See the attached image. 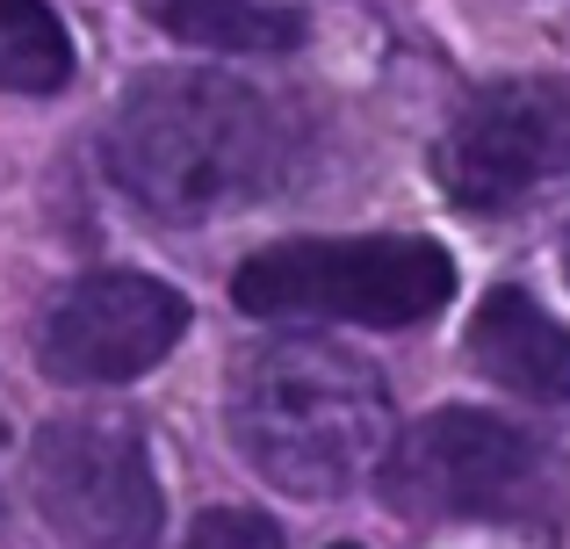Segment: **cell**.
<instances>
[{
  "instance_id": "cell-1",
  "label": "cell",
  "mask_w": 570,
  "mask_h": 549,
  "mask_svg": "<svg viewBox=\"0 0 570 549\" xmlns=\"http://www.w3.org/2000/svg\"><path fill=\"white\" fill-rule=\"evenodd\" d=\"M101 159L138 210L167 225H203L289 182L296 130L282 101H267L238 72L159 66L124 87L101 130Z\"/></svg>"
},
{
  "instance_id": "cell-5",
  "label": "cell",
  "mask_w": 570,
  "mask_h": 549,
  "mask_svg": "<svg viewBox=\"0 0 570 549\" xmlns=\"http://www.w3.org/2000/svg\"><path fill=\"white\" fill-rule=\"evenodd\" d=\"M542 449L499 412L448 405L404 427L376 463V484L412 521H505L534 499Z\"/></svg>"
},
{
  "instance_id": "cell-11",
  "label": "cell",
  "mask_w": 570,
  "mask_h": 549,
  "mask_svg": "<svg viewBox=\"0 0 570 549\" xmlns=\"http://www.w3.org/2000/svg\"><path fill=\"white\" fill-rule=\"evenodd\" d=\"M181 549H282V528L253 507H209V513H195Z\"/></svg>"
},
{
  "instance_id": "cell-2",
  "label": "cell",
  "mask_w": 570,
  "mask_h": 549,
  "mask_svg": "<svg viewBox=\"0 0 570 549\" xmlns=\"http://www.w3.org/2000/svg\"><path fill=\"white\" fill-rule=\"evenodd\" d=\"M238 455L289 499H340L390 455V383L340 340L282 333L238 354L224 398Z\"/></svg>"
},
{
  "instance_id": "cell-3",
  "label": "cell",
  "mask_w": 570,
  "mask_h": 549,
  "mask_svg": "<svg viewBox=\"0 0 570 549\" xmlns=\"http://www.w3.org/2000/svg\"><path fill=\"white\" fill-rule=\"evenodd\" d=\"M455 296L448 246L419 232L376 239H282L232 268V304L246 318H347V325H419Z\"/></svg>"
},
{
  "instance_id": "cell-4",
  "label": "cell",
  "mask_w": 570,
  "mask_h": 549,
  "mask_svg": "<svg viewBox=\"0 0 570 549\" xmlns=\"http://www.w3.org/2000/svg\"><path fill=\"white\" fill-rule=\"evenodd\" d=\"M29 499L66 549H153L167 528L159 470L130 412H66L29 441Z\"/></svg>"
},
{
  "instance_id": "cell-13",
  "label": "cell",
  "mask_w": 570,
  "mask_h": 549,
  "mask_svg": "<svg viewBox=\"0 0 570 549\" xmlns=\"http://www.w3.org/2000/svg\"><path fill=\"white\" fill-rule=\"evenodd\" d=\"M333 549H362V542H333Z\"/></svg>"
},
{
  "instance_id": "cell-10",
  "label": "cell",
  "mask_w": 570,
  "mask_h": 549,
  "mask_svg": "<svg viewBox=\"0 0 570 549\" xmlns=\"http://www.w3.org/2000/svg\"><path fill=\"white\" fill-rule=\"evenodd\" d=\"M72 29L51 0H0V87L8 95H66Z\"/></svg>"
},
{
  "instance_id": "cell-8",
  "label": "cell",
  "mask_w": 570,
  "mask_h": 549,
  "mask_svg": "<svg viewBox=\"0 0 570 549\" xmlns=\"http://www.w3.org/2000/svg\"><path fill=\"white\" fill-rule=\"evenodd\" d=\"M470 362L484 369L499 391H513V398L570 405V325L549 318L520 282H499V290L476 304V318H470Z\"/></svg>"
},
{
  "instance_id": "cell-7",
  "label": "cell",
  "mask_w": 570,
  "mask_h": 549,
  "mask_svg": "<svg viewBox=\"0 0 570 549\" xmlns=\"http://www.w3.org/2000/svg\"><path fill=\"white\" fill-rule=\"evenodd\" d=\"M433 182L455 210H505L549 182H570V95L549 80H499L433 145Z\"/></svg>"
},
{
  "instance_id": "cell-9",
  "label": "cell",
  "mask_w": 570,
  "mask_h": 549,
  "mask_svg": "<svg viewBox=\"0 0 570 549\" xmlns=\"http://www.w3.org/2000/svg\"><path fill=\"white\" fill-rule=\"evenodd\" d=\"M153 22L195 51L282 58L304 43V14L289 0H153Z\"/></svg>"
},
{
  "instance_id": "cell-12",
  "label": "cell",
  "mask_w": 570,
  "mask_h": 549,
  "mask_svg": "<svg viewBox=\"0 0 570 549\" xmlns=\"http://www.w3.org/2000/svg\"><path fill=\"white\" fill-rule=\"evenodd\" d=\"M563 275H570V239H563Z\"/></svg>"
},
{
  "instance_id": "cell-6",
  "label": "cell",
  "mask_w": 570,
  "mask_h": 549,
  "mask_svg": "<svg viewBox=\"0 0 570 549\" xmlns=\"http://www.w3.org/2000/svg\"><path fill=\"white\" fill-rule=\"evenodd\" d=\"M188 333V296L145 268H95L43 304L37 369L66 391H109L159 369Z\"/></svg>"
},
{
  "instance_id": "cell-14",
  "label": "cell",
  "mask_w": 570,
  "mask_h": 549,
  "mask_svg": "<svg viewBox=\"0 0 570 549\" xmlns=\"http://www.w3.org/2000/svg\"><path fill=\"white\" fill-rule=\"evenodd\" d=\"M0 441H8V427H0Z\"/></svg>"
}]
</instances>
